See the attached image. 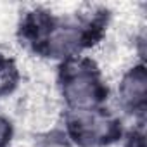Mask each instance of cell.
<instances>
[{
    "instance_id": "1",
    "label": "cell",
    "mask_w": 147,
    "mask_h": 147,
    "mask_svg": "<svg viewBox=\"0 0 147 147\" xmlns=\"http://www.w3.org/2000/svg\"><path fill=\"white\" fill-rule=\"evenodd\" d=\"M67 95L76 104H88L95 99V83L90 75H76L67 83Z\"/></svg>"
},
{
    "instance_id": "2",
    "label": "cell",
    "mask_w": 147,
    "mask_h": 147,
    "mask_svg": "<svg viewBox=\"0 0 147 147\" xmlns=\"http://www.w3.org/2000/svg\"><path fill=\"white\" fill-rule=\"evenodd\" d=\"M125 99L131 100V102H138L144 99L145 94V76L142 71H137L125 82Z\"/></svg>"
},
{
    "instance_id": "3",
    "label": "cell",
    "mask_w": 147,
    "mask_h": 147,
    "mask_svg": "<svg viewBox=\"0 0 147 147\" xmlns=\"http://www.w3.org/2000/svg\"><path fill=\"white\" fill-rule=\"evenodd\" d=\"M2 78H4V67L0 64V85H2Z\"/></svg>"
}]
</instances>
